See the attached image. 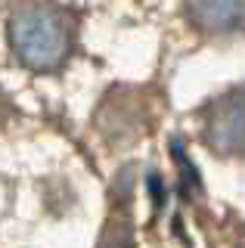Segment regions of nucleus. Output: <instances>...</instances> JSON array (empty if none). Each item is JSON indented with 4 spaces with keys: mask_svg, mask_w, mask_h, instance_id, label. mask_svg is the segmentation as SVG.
Returning a JSON list of instances; mask_svg holds the SVG:
<instances>
[{
    "mask_svg": "<svg viewBox=\"0 0 245 248\" xmlns=\"http://www.w3.org/2000/svg\"><path fill=\"white\" fill-rule=\"evenodd\" d=\"M6 34H10V46L16 50L22 65L34 68V72L59 68L72 50V31H68L65 16L44 0L19 3L10 13Z\"/></svg>",
    "mask_w": 245,
    "mask_h": 248,
    "instance_id": "f257e3e1",
    "label": "nucleus"
},
{
    "mask_svg": "<svg viewBox=\"0 0 245 248\" xmlns=\"http://www.w3.org/2000/svg\"><path fill=\"white\" fill-rule=\"evenodd\" d=\"M205 140L217 155H245V90L227 93L208 108Z\"/></svg>",
    "mask_w": 245,
    "mask_h": 248,
    "instance_id": "f03ea898",
    "label": "nucleus"
},
{
    "mask_svg": "<svg viewBox=\"0 0 245 248\" xmlns=\"http://www.w3.org/2000/svg\"><path fill=\"white\" fill-rule=\"evenodd\" d=\"M186 13L202 31H239L245 28V0H186Z\"/></svg>",
    "mask_w": 245,
    "mask_h": 248,
    "instance_id": "7ed1b4c3",
    "label": "nucleus"
}]
</instances>
